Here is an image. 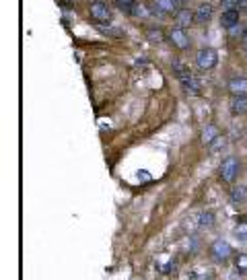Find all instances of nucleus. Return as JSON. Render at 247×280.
Masks as SVG:
<instances>
[{"mask_svg":"<svg viewBox=\"0 0 247 280\" xmlns=\"http://www.w3.org/2000/svg\"><path fill=\"white\" fill-rule=\"evenodd\" d=\"M173 68H175L177 79L181 81V87H183L187 93H192V95H198V93H200V81L194 77L192 72H189V68H185V64L179 62V60L173 62Z\"/></svg>","mask_w":247,"mask_h":280,"instance_id":"f257e3e1","label":"nucleus"},{"mask_svg":"<svg viewBox=\"0 0 247 280\" xmlns=\"http://www.w3.org/2000/svg\"><path fill=\"white\" fill-rule=\"evenodd\" d=\"M216 62H218V54L212 48H202L196 54V64L200 70H212L216 66Z\"/></svg>","mask_w":247,"mask_h":280,"instance_id":"f03ea898","label":"nucleus"},{"mask_svg":"<svg viewBox=\"0 0 247 280\" xmlns=\"http://www.w3.org/2000/svg\"><path fill=\"white\" fill-rule=\"evenodd\" d=\"M220 175L226 183H233L235 177L239 175V159L237 157H226L220 165Z\"/></svg>","mask_w":247,"mask_h":280,"instance_id":"7ed1b4c3","label":"nucleus"},{"mask_svg":"<svg viewBox=\"0 0 247 280\" xmlns=\"http://www.w3.org/2000/svg\"><path fill=\"white\" fill-rule=\"evenodd\" d=\"M91 17L101 25L111 23V11H109V7L103 3V0H95V3L91 5Z\"/></svg>","mask_w":247,"mask_h":280,"instance_id":"20e7f679","label":"nucleus"},{"mask_svg":"<svg viewBox=\"0 0 247 280\" xmlns=\"http://www.w3.org/2000/svg\"><path fill=\"white\" fill-rule=\"evenodd\" d=\"M210 255L216 259V262H226V259L233 255V247L226 243L224 239H216L210 245Z\"/></svg>","mask_w":247,"mask_h":280,"instance_id":"39448f33","label":"nucleus"},{"mask_svg":"<svg viewBox=\"0 0 247 280\" xmlns=\"http://www.w3.org/2000/svg\"><path fill=\"white\" fill-rule=\"evenodd\" d=\"M169 40L173 42V46L177 50H187L189 48V35L181 27H173V29H171L169 31Z\"/></svg>","mask_w":247,"mask_h":280,"instance_id":"423d86ee","label":"nucleus"},{"mask_svg":"<svg viewBox=\"0 0 247 280\" xmlns=\"http://www.w3.org/2000/svg\"><path fill=\"white\" fill-rule=\"evenodd\" d=\"M194 15H196V23L206 25V23L212 19V15H214V7H212L210 3H202V5L194 11Z\"/></svg>","mask_w":247,"mask_h":280,"instance_id":"0eeeda50","label":"nucleus"},{"mask_svg":"<svg viewBox=\"0 0 247 280\" xmlns=\"http://www.w3.org/2000/svg\"><path fill=\"white\" fill-rule=\"evenodd\" d=\"M192 23H196V15L187 9H181L177 11V17H175V27H181V29H187Z\"/></svg>","mask_w":247,"mask_h":280,"instance_id":"6e6552de","label":"nucleus"},{"mask_svg":"<svg viewBox=\"0 0 247 280\" xmlns=\"http://www.w3.org/2000/svg\"><path fill=\"white\" fill-rule=\"evenodd\" d=\"M229 91L233 93V97L247 95V79L245 77H235L229 81Z\"/></svg>","mask_w":247,"mask_h":280,"instance_id":"1a4fd4ad","label":"nucleus"},{"mask_svg":"<svg viewBox=\"0 0 247 280\" xmlns=\"http://www.w3.org/2000/svg\"><path fill=\"white\" fill-rule=\"evenodd\" d=\"M231 114L233 116H245L247 114V95H239L231 99Z\"/></svg>","mask_w":247,"mask_h":280,"instance_id":"9d476101","label":"nucleus"},{"mask_svg":"<svg viewBox=\"0 0 247 280\" xmlns=\"http://www.w3.org/2000/svg\"><path fill=\"white\" fill-rule=\"evenodd\" d=\"M181 0H155V11L159 15H167V13H173L177 11Z\"/></svg>","mask_w":247,"mask_h":280,"instance_id":"9b49d317","label":"nucleus"},{"mask_svg":"<svg viewBox=\"0 0 247 280\" xmlns=\"http://www.w3.org/2000/svg\"><path fill=\"white\" fill-rule=\"evenodd\" d=\"M220 25L224 27V29H235L237 25H239V11H226V13H222V17H220Z\"/></svg>","mask_w":247,"mask_h":280,"instance_id":"f8f14e48","label":"nucleus"},{"mask_svg":"<svg viewBox=\"0 0 247 280\" xmlns=\"http://www.w3.org/2000/svg\"><path fill=\"white\" fill-rule=\"evenodd\" d=\"M216 138H220V132H218V128L214 126V124H208L204 130H202V142L204 144H208V146H210Z\"/></svg>","mask_w":247,"mask_h":280,"instance_id":"ddd939ff","label":"nucleus"},{"mask_svg":"<svg viewBox=\"0 0 247 280\" xmlns=\"http://www.w3.org/2000/svg\"><path fill=\"white\" fill-rule=\"evenodd\" d=\"M185 278L187 280H210L212 278V270H208V268H194L192 272H187Z\"/></svg>","mask_w":247,"mask_h":280,"instance_id":"4468645a","label":"nucleus"},{"mask_svg":"<svg viewBox=\"0 0 247 280\" xmlns=\"http://www.w3.org/2000/svg\"><path fill=\"white\" fill-rule=\"evenodd\" d=\"M247 200V188L245 185H235L231 192V202L233 204H243Z\"/></svg>","mask_w":247,"mask_h":280,"instance_id":"2eb2a0df","label":"nucleus"},{"mask_svg":"<svg viewBox=\"0 0 247 280\" xmlns=\"http://www.w3.org/2000/svg\"><path fill=\"white\" fill-rule=\"evenodd\" d=\"M196 220H198V227H212V222H214V216L212 212H200L196 214Z\"/></svg>","mask_w":247,"mask_h":280,"instance_id":"dca6fc26","label":"nucleus"},{"mask_svg":"<svg viewBox=\"0 0 247 280\" xmlns=\"http://www.w3.org/2000/svg\"><path fill=\"white\" fill-rule=\"evenodd\" d=\"M136 5H138L136 0H116V7H118L120 11H124V13H128V15L134 13Z\"/></svg>","mask_w":247,"mask_h":280,"instance_id":"f3484780","label":"nucleus"},{"mask_svg":"<svg viewBox=\"0 0 247 280\" xmlns=\"http://www.w3.org/2000/svg\"><path fill=\"white\" fill-rule=\"evenodd\" d=\"M235 270L239 274H247V253H237L235 255Z\"/></svg>","mask_w":247,"mask_h":280,"instance_id":"a211bd4d","label":"nucleus"},{"mask_svg":"<svg viewBox=\"0 0 247 280\" xmlns=\"http://www.w3.org/2000/svg\"><path fill=\"white\" fill-rule=\"evenodd\" d=\"M222 13L226 11H241V0H220Z\"/></svg>","mask_w":247,"mask_h":280,"instance_id":"6ab92c4d","label":"nucleus"},{"mask_svg":"<svg viewBox=\"0 0 247 280\" xmlns=\"http://www.w3.org/2000/svg\"><path fill=\"white\" fill-rule=\"evenodd\" d=\"M235 237L239 243H245L247 245V222H241V225L235 229Z\"/></svg>","mask_w":247,"mask_h":280,"instance_id":"aec40b11","label":"nucleus"},{"mask_svg":"<svg viewBox=\"0 0 247 280\" xmlns=\"http://www.w3.org/2000/svg\"><path fill=\"white\" fill-rule=\"evenodd\" d=\"M241 44H243V54L247 56V29H245V33L241 35Z\"/></svg>","mask_w":247,"mask_h":280,"instance_id":"412c9836","label":"nucleus"},{"mask_svg":"<svg viewBox=\"0 0 247 280\" xmlns=\"http://www.w3.org/2000/svg\"><path fill=\"white\" fill-rule=\"evenodd\" d=\"M243 9H247V0H241V11Z\"/></svg>","mask_w":247,"mask_h":280,"instance_id":"4be33fe9","label":"nucleus"},{"mask_svg":"<svg viewBox=\"0 0 247 280\" xmlns=\"http://www.w3.org/2000/svg\"><path fill=\"white\" fill-rule=\"evenodd\" d=\"M132 280H142V278H132Z\"/></svg>","mask_w":247,"mask_h":280,"instance_id":"5701e85b","label":"nucleus"}]
</instances>
